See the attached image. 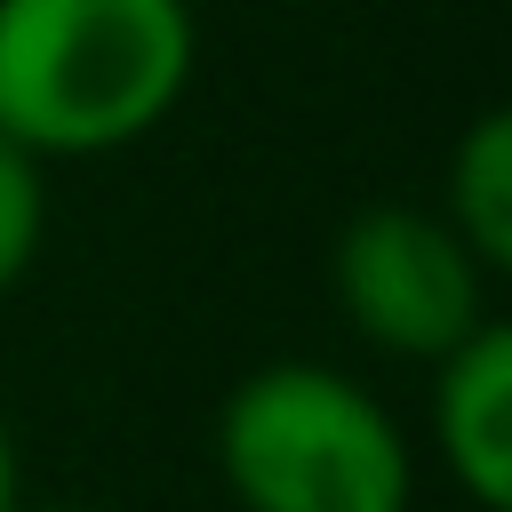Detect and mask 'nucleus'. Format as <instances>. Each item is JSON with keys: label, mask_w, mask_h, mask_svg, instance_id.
Returning <instances> with one entry per match:
<instances>
[{"label": "nucleus", "mask_w": 512, "mask_h": 512, "mask_svg": "<svg viewBox=\"0 0 512 512\" xmlns=\"http://www.w3.org/2000/svg\"><path fill=\"white\" fill-rule=\"evenodd\" d=\"M200 72L192 0H0V136L32 160L144 144Z\"/></svg>", "instance_id": "f257e3e1"}, {"label": "nucleus", "mask_w": 512, "mask_h": 512, "mask_svg": "<svg viewBox=\"0 0 512 512\" xmlns=\"http://www.w3.org/2000/svg\"><path fill=\"white\" fill-rule=\"evenodd\" d=\"M216 480L240 512H408L400 416L328 360H264L216 408Z\"/></svg>", "instance_id": "f03ea898"}, {"label": "nucleus", "mask_w": 512, "mask_h": 512, "mask_svg": "<svg viewBox=\"0 0 512 512\" xmlns=\"http://www.w3.org/2000/svg\"><path fill=\"white\" fill-rule=\"evenodd\" d=\"M328 280H336V312L360 344L432 368L448 344H464L488 320V280L496 272L448 232L440 208L368 200V208L344 216Z\"/></svg>", "instance_id": "7ed1b4c3"}, {"label": "nucleus", "mask_w": 512, "mask_h": 512, "mask_svg": "<svg viewBox=\"0 0 512 512\" xmlns=\"http://www.w3.org/2000/svg\"><path fill=\"white\" fill-rule=\"evenodd\" d=\"M432 448L480 512H512V328L496 312L432 360Z\"/></svg>", "instance_id": "20e7f679"}, {"label": "nucleus", "mask_w": 512, "mask_h": 512, "mask_svg": "<svg viewBox=\"0 0 512 512\" xmlns=\"http://www.w3.org/2000/svg\"><path fill=\"white\" fill-rule=\"evenodd\" d=\"M440 216L488 272H512V112L488 104L456 136L448 176H440Z\"/></svg>", "instance_id": "39448f33"}, {"label": "nucleus", "mask_w": 512, "mask_h": 512, "mask_svg": "<svg viewBox=\"0 0 512 512\" xmlns=\"http://www.w3.org/2000/svg\"><path fill=\"white\" fill-rule=\"evenodd\" d=\"M40 248H48V160L0 136V296L24 288Z\"/></svg>", "instance_id": "423d86ee"}, {"label": "nucleus", "mask_w": 512, "mask_h": 512, "mask_svg": "<svg viewBox=\"0 0 512 512\" xmlns=\"http://www.w3.org/2000/svg\"><path fill=\"white\" fill-rule=\"evenodd\" d=\"M24 504V456H16V432H8V408H0V512Z\"/></svg>", "instance_id": "0eeeda50"}, {"label": "nucleus", "mask_w": 512, "mask_h": 512, "mask_svg": "<svg viewBox=\"0 0 512 512\" xmlns=\"http://www.w3.org/2000/svg\"><path fill=\"white\" fill-rule=\"evenodd\" d=\"M16 512H88V504H16Z\"/></svg>", "instance_id": "6e6552de"}]
</instances>
